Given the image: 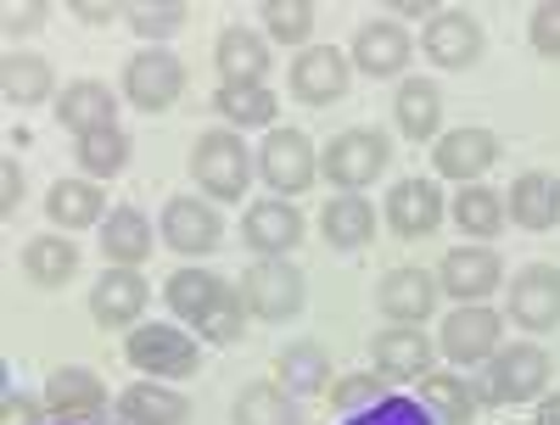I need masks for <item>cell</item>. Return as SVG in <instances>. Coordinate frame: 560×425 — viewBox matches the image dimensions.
Segmentation results:
<instances>
[{"instance_id": "47", "label": "cell", "mask_w": 560, "mask_h": 425, "mask_svg": "<svg viewBox=\"0 0 560 425\" xmlns=\"http://www.w3.org/2000/svg\"><path fill=\"white\" fill-rule=\"evenodd\" d=\"M23 208V163L18 157H7V163H0V213H18Z\"/></svg>"}, {"instance_id": "13", "label": "cell", "mask_w": 560, "mask_h": 425, "mask_svg": "<svg viewBox=\"0 0 560 425\" xmlns=\"http://www.w3.org/2000/svg\"><path fill=\"white\" fill-rule=\"evenodd\" d=\"M438 286L465 308V303H488L499 286H504V258L493 247H477V241H465V247H448L443 263H438Z\"/></svg>"}, {"instance_id": "1", "label": "cell", "mask_w": 560, "mask_h": 425, "mask_svg": "<svg viewBox=\"0 0 560 425\" xmlns=\"http://www.w3.org/2000/svg\"><path fill=\"white\" fill-rule=\"evenodd\" d=\"M258 174V157L247 152V140L236 129H202L191 146V179L208 202H242L247 179Z\"/></svg>"}, {"instance_id": "32", "label": "cell", "mask_w": 560, "mask_h": 425, "mask_svg": "<svg viewBox=\"0 0 560 425\" xmlns=\"http://www.w3.org/2000/svg\"><path fill=\"white\" fill-rule=\"evenodd\" d=\"M113 414H135L147 425H185L191 420V398H185L179 387H168V381H129L118 392Z\"/></svg>"}, {"instance_id": "3", "label": "cell", "mask_w": 560, "mask_h": 425, "mask_svg": "<svg viewBox=\"0 0 560 425\" xmlns=\"http://www.w3.org/2000/svg\"><path fill=\"white\" fill-rule=\"evenodd\" d=\"M236 292H242V303H247L253 319L287 324V319H298L303 303H308V280H303V269H298L292 258H258V263L236 280Z\"/></svg>"}, {"instance_id": "45", "label": "cell", "mask_w": 560, "mask_h": 425, "mask_svg": "<svg viewBox=\"0 0 560 425\" xmlns=\"http://www.w3.org/2000/svg\"><path fill=\"white\" fill-rule=\"evenodd\" d=\"M45 23H51V12H45V7H7V12H0V28H7V39L39 34Z\"/></svg>"}, {"instance_id": "24", "label": "cell", "mask_w": 560, "mask_h": 425, "mask_svg": "<svg viewBox=\"0 0 560 425\" xmlns=\"http://www.w3.org/2000/svg\"><path fill=\"white\" fill-rule=\"evenodd\" d=\"M504 219H516V229H555L560 224V179L544 174V168H527L516 174V185L504 191Z\"/></svg>"}, {"instance_id": "5", "label": "cell", "mask_w": 560, "mask_h": 425, "mask_svg": "<svg viewBox=\"0 0 560 425\" xmlns=\"http://www.w3.org/2000/svg\"><path fill=\"white\" fill-rule=\"evenodd\" d=\"M258 179L280 202H298L303 191H314V179H319V146L303 129H280L275 123L264 134V146H258Z\"/></svg>"}, {"instance_id": "16", "label": "cell", "mask_w": 560, "mask_h": 425, "mask_svg": "<svg viewBox=\"0 0 560 425\" xmlns=\"http://www.w3.org/2000/svg\"><path fill=\"white\" fill-rule=\"evenodd\" d=\"M493 163H499V134L482 129V123L448 129V134H438V146H432L438 179H454V185H482V174Z\"/></svg>"}, {"instance_id": "18", "label": "cell", "mask_w": 560, "mask_h": 425, "mask_svg": "<svg viewBox=\"0 0 560 425\" xmlns=\"http://www.w3.org/2000/svg\"><path fill=\"white\" fill-rule=\"evenodd\" d=\"M147 303H152V286L140 269H107L96 286H90V319L102 330H135Z\"/></svg>"}, {"instance_id": "2", "label": "cell", "mask_w": 560, "mask_h": 425, "mask_svg": "<svg viewBox=\"0 0 560 425\" xmlns=\"http://www.w3.org/2000/svg\"><path fill=\"white\" fill-rule=\"evenodd\" d=\"M124 358L129 369H140V381H191L197 364H202V347L197 337H185L179 324H135L129 342H124Z\"/></svg>"}, {"instance_id": "8", "label": "cell", "mask_w": 560, "mask_h": 425, "mask_svg": "<svg viewBox=\"0 0 560 425\" xmlns=\"http://www.w3.org/2000/svg\"><path fill=\"white\" fill-rule=\"evenodd\" d=\"M45 409H51V425H107L113 420V398L102 387L96 369L84 364H62L45 381Z\"/></svg>"}, {"instance_id": "33", "label": "cell", "mask_w": 560, "mask_h": 425, "mask_svg": "<svg viewBox=\"0 0 560 425\" xmlns=\"http://www.w3.org/2000/svg\"><path fill=\"white\" fill-rule=\"evenodd\" d=\"M23 274H28V286H39V292L68 286V280L79 274L73 235H34V241H23Z\"/></svg>"}, {"instance_id": "28", "label": "cell", "mask_w": 560, "mask_h": 425, "mask_svg": "<svg viewBox=\"0 0 560 425\" xmlns=\"http://www.w3.org/2000/svg\"><path fill=\"white\" fill-rule=\"evenodd\" d=\"M102 252H107V269H140L152 252H158V229L140 208H113L107 224H102Z\"/></svg>"}, {"instance_id": "14", "label": "cell", "mask_w": 560, "mask_h": 425, "mask_svg": "<svg viewBox=\"0 0 560 425\" xmlns=\"http://www.w3.org/2000/svg\"><path fill=\"white\" fill-rule=\"evenodd\" d=\"M158 235H163V247H174L179 258H208V252L224 247V219L202 197H168Z\"/></svg>"}, {"instance_id": "34", "label": "cell", "mask_w": 560, "mask_h": 425, "mask_svg": "<svg viewBox=\"0 0 560 425\" xmlns=\"http://www.w3.org/2000/svg\"><path fill=\"white\" fill-rule=\"evenodd\" d=\"M230 286V280H219L213 269H174L168 280H163V303H168V314L179 319V324H202V314L219 303V292Z\"/></svg>"}, {"instance_id": "36", "label": "cell", "mask_w": 560, "mask_h": 425, "mask_svg": "<svg viewBox=\"0 0 560 425\" xmlns=\"http://www.w3.org/2000/svg\"><path fill=\"white\" fill-rule=\"evenodd\" d=\"M230 425H303V409L287 387L275 381H247L230 403Z\"/></svg>"}, {"instance_id": "20", "label": "cell", "mask_w": 560, "mask_h": 425, "mask_svg": "<svg viewBox=\"0 0 560 425\" xmlns=\"http://www.w3.org/2000/svg\"><path fill=\"white\" fill-rule=\"evenodd\" d=\"M242 241L247 252L258 258H292L298 241H303V213L298 202H280V197H264L242 213Z\"/></svg>"}, {"instance_id": "39", "label": "cell", "mask_w": 560, "mask_h": 425, "mask_svg": "<svg viewBox=\"0 0 560 425\" xmlns=\"http://www.w3.org/2000/svg\"><path fill=\"white\" fill-rule=\"evenodd\" d=\"M124 23L147 45H168L185 23H191V7H185V0H135V7H124Z\"/></svg>"}, {"instance_id": "17", "label": "cell", "mask_w": 560, "mask_h": 425, "mask_svg": "<svg viewBox=\"0 0 560 425\" xmlns=\"http://www.w3.org/2000/svg\"><path fill=\"white\" fill-rule=\"evenodd\" d=\"M213 68H219V84H269V68H275V45L264 39V28H247V23H230L219 39H213Z\"/></svg>"}, {"instance_id": "48", "label": "cell", "mask_w": 560, "mask_h": 425, "mask_svg": "<svg viewBox=\"0 0 560 425\" xmlns=\"http://www.w3.org/2000/svg\"><path fill=\"white\" fill-rule=\"evenodd\" d=\"M79 23H90V28H102V23H113L124 7H113V0H73V7H68Z\"/></svg>"}, {"instance_id": "43", "label": "cell", "mask_w": 560, "mask_h": 425, "mask_svg": "<svg viewBox=\"0 0 560 425\" xmlns=\"http://www.w3.org/2000/svg\"><path fill=\"white\" fill-rule=\"evenodd\" d=\"M527 39L544 62H560V0H538L527 17Z\"/></svg>"}, {"instance_id": "35", "label": "cell", "mask_w": 560, "mask_h": 425, "mask_svg": "<svg viewBox=\"0 0 560 425\" xmlns=\"http://www.w3.org/2000/svg\"><path fill=\"white\" fill-rule=\"evenodd\" d=\"M213 113L224 118V129H275L280 118V102H275V90L269 84H219L213 90Z\"/></svg>"}, {"instance_id": "23", "label": "cell", "mask_w": 560, "mask_h": 425, "mask_svg": "<svg viewBox=\"0 0 560 425\" xmlns=\"http://www.w3.org/2000/svg\"><path fill=\"white\" fill-rule=\"evenodd\" d=\"M118 107H124V96H113V84H102V79H73L62 96L51 102L57 123L73 140L79 134H96V129H118Z\"/></svg>"}, {"instance_id": "10", "label": "cell", "mask_w": 560, "mask_h": 425, "mask_svg": "<svg viewBox=\"0 0 560 425\" xmlns=\"http://www.w3.org/2000/svg\"><path fill=\"white\" fill-rule=\"evenodd\" d=\"M504 319L522 330H555L560 324V263H527L516 280H504Z\"/></svg>"}, {"instance_id": "42", "label": "cell", "mask_w": 560, "mask_h": 425, "mask_svg": "<svg viewBox=\"0 0 560 425\" xmlns=\"http://www.w3.org/2000/svg\"><path fill=\"white\" fill-rule=\"evenodd\" d=\"M331 409L337 414H364V409H376V403H387V375H376V369H353V375H337L331 381Z\"/></svg>"}, {"instance_id": "37", "label": "cell", "mask_w": 560, "mask_h": 425, "mask_svg": "<svg viewBox=\"0 0 560 425\" xmlns=\"http://www.w3.org/2000/svg\"><path fill=\"white\" fill-rule=\"evenodd\" d=\"M448 213H454L459 235H471L477 247H488L493 235L510 224V219H504V191H493V185H465V191H454Z\"/></svg>"}, {"instance_id": "31", "label": "cell", "mask_w": 560, "mask_h": 425, "mask_svg": "<svg viewBox=\"0 0 560 425\" xmlns=\"http://www.w3.org/2000/svg\"><path fill=\"white\" fill-rule=\"evenodd\" d=\"M319 235L331 241V252H364L376 241V208H370V197H331L319 208Z\"/></svg>"}, {"instance_id": "19", "label": "cell", "mask_w": 560, "mask_h": 425, "mask_svg": "<svg viewBox=\"0 0 560 425\" xmlns=\"http://www.w3.org/2000/svg\"><path fill=\"white\" fill-rule=\"evenodd\" d=\"M443 191H438V179H398L393 191H387V202H382V219H387V229L393 235H404V241H420V235H432L438 224H443Z\"/></svg>"}, {"instance_id": "50", "label": "cell", "mask_w": 560, "mask_h": 425, "mask_svg": "<svg viewBox=\"0 0 560 425\" xmlns=\"http://www.w3.org/2000/svg\"><path fill=\"white\" fill-rule=\"evenodd\" d=\"M538 420H544V425H560V392H544V403H538Z\"/></svg>"}, {"instance_id": "21", "label": "cell", "mask_w": 560, "mask_h": 425, "mask_svg": "<svg viewBox=\"0 0 560 425\" xmlns=\"http://www.w3.org/2000/svg\"><path fill=\"white\" fill-rule=\"evenodd\" d=\"M370 358H376V375H387V381H427L438 347L427 342L420 324H387L370 337Z\"/></svg>"}, {"instance_id": "41", "label": "cell", "mask_w": 560, "mask_h": 425, "mask_svg": "<svg viewBox=\"0 0 560 425\" xmlns=\"http://www.w3.org/2000/svg\"><path fill=\"white\" fill-rule=\"evenodd\" d=\"M247 303H242V292L236 286H224L219 292V303L202 314V324H197V337L208 342V347H236L242 342V330H247Z\"/></svg>"}, {"instance_id": "22", "label": "cell", "mask_w": 560, "mask_h": 425, "mask_svg": "<svg viewBox=\"0 0 560 425\" xmlns=\"http://www.w3.org/2000/svg\"><path fill=\"white\" fill-rule=\"evenodd\" d=\"M438 297H443L438 274L415 269V263H404V269L382 274V286H376V308H382L393 324H427V319H432V308H438Z\"/></svg>"}, {"instance_id": "4", "label": "cell", "mask_w": 560, "mask_h": 425, "mask_svg": "<svg viewBox=\"0 0 560 425\" xmlns=\"http://www.w3.org/2000/svg\"><path fill=\"white\" fill-rule=\"evenodd\" d=\"M393 163V140L382 129H342L331 146L319 152V174L337 185L342 197H359L364 185H376Z\"/></svg>"}, {"instance_id": "15", "label": "cell", "mask_w": 560, "mask_h": 425, "mask_svg": "<svg viewBox=\"0 0 560 425\" xmlns=\"http://www.w3.org/2000/svg\"><path fill=\"white\" fill-rule=\"evenodd\" d=\"M348 62L370 79H398L415 62V39L398 17H370V23H359V34L348 45Z\"/></svg>"}, {"instance_id": "25", "label": "cell", "mask_w": 560, "mask_h": 425, "mask_svg": "<svg viewBox=\"0 0 560 425\" xmlns=\"http://www.w3.org/2000/svg\"><path fill=\"white\" fill-rule=\"evenodd\" d=\"M45 213H51L57 235L102 229L107 224V191L96 179H57L51 191H45Z\"/></svg>"}, {"instance_id": "46", "label": "cell", "mask_w": 560, "mask_h": 425, "mask_svg": "<svg viewBox=\"0 0 560 425\" xmlns=\"http://www.w3.org/2000/svg\"><path fill=\"white\" fill-rule=\"evenodd\" d=\"M51 420V409H45V398H28V392H7V425H39Z\"/></svg>"}, {"instance_id": "51", "label": "cell", "mask_w": 560, "mask_h": 425, "mask_svg": "<svg viewBox=\"0 0 560 425\" xmlns=\"http://www.w3.org/2000/svg\"><path fill=\"white\" fill-rule=\"evenodd\" d=\"M113 425H147V420H135V414H113Z\"/></svg>"}, {"instance_id": "11", "label": "cell", "mask_w": 560, "mask_h": 425, "mask_svg": "<svg viewBox=\"0 0 560 425\" xmlns=\"http://www.w3.org/2000/svg\"><path fill=\"white\" fill-rule=\"evenodd\" d=\"M438 347H443V358H454V364H465V369H471V364H488V358L504 347V314L488 308V303L454 308V314L443 319Z\"/></svg>"}, {"instance_id": "49", "label": "cell", "mask_w": 560, "mask_h": 425, "mask_svg": "<svg viewBox=\"0 0 560 425\" xmlns=\"http://www.w3.org/2000/svg\"><path fill=\"white\" fill-rule=\"evenodd\" d=\"M387 12H398V17H427V12H443L438 0H393Z\"/></svg>"}, {"instance_id": "6", "label": "cell", "mask_w": 560, "mask_h": 425, "mask_svg": "<svg viewBox=\"0 0 560 425\" xmlns=\"http://www.w3.org/2000/svg\"><path fill=\"white\" fill-rule=\"evenodd\" d=\"M118 96L140 113H168L179 96H185V62L168 51V45H140V51L124 62V84Z\"/></svg>"}, {"instance_id": "9", "label": "cell", "mask_w": 560, "mask_h": 425, "mask_svg": "<svg viewBox=\"0 0 560 425\" xmlns=\"http://www.w3.org/2000/svg\"><path fill=\"white\" fill-rule=\"evenodd\" d=\"M420 51H427V62H432V68L459 73V68H477V62H482L488 34H482V23H477L471 12L443 7V12H432V17H427V28H420Z\"/></svg>"}, {"instance_id": "7", "label": "cell", "mask_w": 560, "mask_h": 425, "mask_svg": "<svg viewBox=\"0 0 560 425\" xmlns=\"http://www.w3.org/2000/svg\"><path fill=\"white\" fill-rule=\"evenodd\" d=\"M549 375H555V358L538 347V342H510L488 358V403H533L549 392Z\"/></svg>"}, {"instance_id": "38", "label": "cell", "mask_w": 560, "mask_h": 425, "mask_svg": "<svg viewBox=\"0 0 560 425\" xmlns=\"http://www.w3.org/2000/svg\"><path fill=\"white\" fill-rule=\"evenodd\" d=\"M129 152H135V140H129L124 123L118 129H96V134H79V146H73L84 179H96V185L113 179V174H124L129 168Z\"/></svg>"}, {"instance_id": "40", "label": "cell", "mask_w": 560, "mask_h": 425, "mask_svg": "<svg viewBox=\"0 0 560 425\" xmlns=\"http://www.w3.org/2000/svg\"><path fill=\"white\" fill-rule=\"evenodd\" d=\"M264 39L269 45H303L308 51V34H314V7L308 0H264Z\"/></svg>"}, {"instance_id": "26", "label": "cell", "mask_w": 560, "mask_h": 425, "mask_svg": "<svg viewBox=\"0 0 560 425\" xmlns=\"http://www.w3.org/2000/svg\"><path fill=\"white\" fill-rule=\"evenodd\" d=\"M51 96H57V68L45 57H34V51H23V45H12V51L0 57V102L28 113V107L51 102Z\"/></svg>"}, {"instance_id": "27", "label": "cell", "mask_w": 560, "mask_h": 425, "mask_svg": "<svg viewBox=\"0 0 560 425\" xmlns=\"http://www.w3.org/2000/svg\"><path fill=\"white\" fill-rule=\"evenodd\" d=\"M398 134L415 140V146H438L443 134V90L432 79H404L398 84V102H393Z\"/></svg>"}, {"instance_id": "29", "label": "cell", "mask_w": 560, "mask_h": 425, "mask_svg": "<svg viewBox=\"0 0 560 425\" xmlns=\"http://www.w3.org/2000/svg\"><path fill=\"white\" fill-rule=\"evenodd\" d=\"M275 387H287L292 398H314V392H331V353L319 342H287L275 353Z\"/></svg>"}, {"instance_id": "12", "label": "cell", "mask_w": 560, "mask_h": 425, "mask_svg": "<svg viewBox=\"0 0 560 425\" xmlns=\"http://www.w3.org/2000/svg\"><path fill=\"white\" fill-rule=\"evenodd\" d=\"M287 84H292V102H303V107H331V102L348 96L353 62H348V51H337V45H308V51L292 57Z\"/></svg>"}, {"instance_id": "30", "label": "cell", "mask_w": 560, "mask_h": 425, "mask_svg": "<svg viewBox=\"0 0 560 425\" xmlns=\"http://www.w3.org/2000/svg\"><path fill=\"white\" fill-rule=\"evenodd\" d=\"M420 398H427V409L443 414L448 425H471L482 409H493V403H488V387L465 381L459 369H432L427 381H420Z\"/></svg>"}, {"instance_id": "44", "label": "cell", "mask_w": 560, "mask_h": 425, "mask_svg": "<svg viewBox=\"0 0 560 425\" xmlns=\"http://www.w3.org/2000/svg\"><path fill=\"white\" fill-rule=\"evenodd\" d=\"M348 425H427V414H420L409 398H387V403H376V409L353 414Z\"/></svg>"}]
</instances>
